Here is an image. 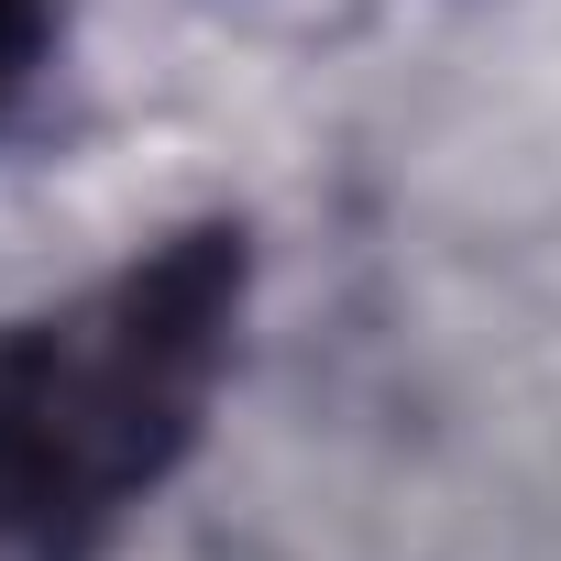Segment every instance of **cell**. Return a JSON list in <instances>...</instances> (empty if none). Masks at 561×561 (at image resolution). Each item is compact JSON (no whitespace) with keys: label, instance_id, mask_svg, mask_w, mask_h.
I'll use <instances>...</instances> for the list:
<instances>
[{"label":"cell","instance_id":"2","mask_svg":"<svg viewBox=\"0 0 561 561\" xmlns=\"http://www.w3.org/2000/svg\"><path fill=\"white\" fill-rule=\"evenodd\" d=\"M56 56V0H0V122L23 111V89Z\"/></svg>","mask_w":561,"mask_h":561},{"label":"cell","instance_id":"1","mask_svg":"<svg viewBox=\"0 0 561 561\" xmlns=\"http://www.w3.org/2000/svg\"><path fill=\"white\" fill-rule=\"evenodd\" d=\"M242 320V231H176L0 331V550L89 561L198 440Z\"/></svg>","mask_w":561,"mask_h":561}]
</instances>
